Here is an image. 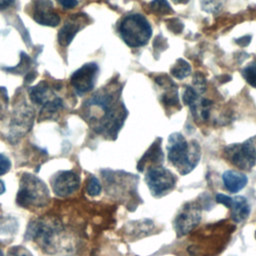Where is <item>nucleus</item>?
<instances>
[{"instance_id": "nucleus-34", "label": "nucleus", "mask_w": 256, "mask_h": 256, "mask_svg": "<svg viewBox=\"0 0 256 256\" xmlns=\"http://www.w3.org/2000/svg\"><path fill=\"white\" fill-rule=\"evenodd\" d=\"M15 0H0V10H4L10 7Z\"/></svg>"}, {"instance_id": "nucleus-7", "label": "nucleus", "mask_w": 256, "mask_h": 256, "mask_svg": "<svg viewBox=\"0 0 256 256\" xmlns=\"http://www.w3.org/2000/svg\"><path fill=\"white\" fill-rule=\"evenodd\" d=\"M145 181L151 194L159 198L168 194L175 188L177 179L169 169L158 165L147 169Z\"/></svg>"}, {"instance_id": "nucleus-32", "label": "nucleus", "mask_w": 256, "mask_h": 256, "mask_svg": "<svg viewBox=\"0 0 256 256\" xmlns=\"http://www.w3.org/2000/svg\"><path fill=\"white\" fill-rule=\"evenodd\" d=\"M60 5L65 8V9H71V8H74L77 4H78V1L77 0H57Z\"/></svg>"}, {"instance_id": "nucleus-18", "label": "nucleus", "mask_w": 256, "mask_h": 256, "mask_svg": "<svg viewBox=\"0 0 256 256\" xmlns=\"http://www.w3.org/2000/svg\"><path fill=\"white\" fill-rule=\"evenodd\" d=\"M29 96L33 103L41 106L47 101L51 100L53 97H55L52 88L45 81H42L37 85L31 87L29 89Z\"/></svg>"}, {"instance_id": "nucleus-3", "label": "nucleus", "mask_w": 256, "mask_h": 256, "mask_svg": "<svg viewBox=\"0 0 256 256\" xmlns=\"http://www.w3.org/2000/svg\"><path fill=\"white\" fill-rule=\"evenodd\" d=\"M63 231L64 227L57 218L47 216L31 221L24 237L38 243L47 253H53L62 241Z\"/></svg>"}, {"instance_id": "nucleus-37", "label": "nucleus", "mask_w": 256, "mask_h": 256, "mask_svg": "<svg viewBox=\"0 0 256 256\" xmlns=\"http://www.w3.org/2000/svg\"><path fill=\"white\" fill-rule=\"evenodd\" d=\"M0 256H4V255H3V251H2L1 248H0Z\"/></svg>"}, {"instance_id": "nucleus-24", "label": "nucleus", "mask_w": 256, "mask_h": 256, "mask_svg": "<svg viewBox=\"0 0 256 256\" xmlns=\"http://www.w3.org/2000/svg\"><path fill=\"white\" fill-rule=\"evenodd\" d=\"M31 64V59L29 58V56L27 54H25L24 52L21 53V60L19 62V64L15 67L12 68H7V70L12 71L13 73H24L26 71H28L29 67Z\"/></svg>"}, {"instance_id": "nucleus-9", "label": "nucleus", "mask_w": 256, "mask_h": 256, "mask_svg": "<svg viewBox=\"0 0 256 256\" xmlns=\"http://www.w3.org/2000/svg\"><path fill=\"white\" fill-rule=\"evenodd\" d=\"M99 74V67L96 63H86L77 69L70 78V82L78 95L90 92L95 84Z\"/></svg>"}, {"instance_id": "nucleus-6", "label": "nucleus", "mask_w": 256, "mask_h": 256, "mask_svg": "<svg viewBox=\"0 0 256 256\" xmlns=\"http://www.w3.org/2000/svg\"><path fill=\"white\" fill-rule=\"evenodd\" d=\"M228 162L241 170H250L256 165V135L242 143L227 145L223 150Z\"/></svg>"}, {"instance_id": "nucleus-29", "label": "nucleus", "mask_w": 256, "mask_h": 256, "mask_svg": "<svg viewBox=\"0 0 256 256\" xmlns=\"http://www.w3.org/2000/svg\"><path fill=\"white\" fill-rule=\"evenodd\" d=\"M167 27L170 31L174 32V33H180L182 30H183V23L177 19V18H172V19H169L167 20Z\"/></svg>"}, {"instance_id": "nucleus-33", "label": "nucleus", "mask_w": 256, "mask_h": 256, "mask_svg": "<svg viewBox=\"0 0 256 256\" xmlns=\"http://www.w3.org/2000/svg\"><path fill=\"white\" fill-rule=\"evenodd\" d=\"M250 41H251V36L250 35H248V36H243V37H241V38H238V39H236V43L238 44V45H240V46H247L249 43H250Z\"/></svg>"}, {"instance_id": "nucleus-21", "label": "nucleus", "mask_w": 256, "mask_h": 256, "mask_svg": "<svg viewBox=\"0 0 256 256\" xmlns=\"http://www.w3.org/2000/svg\"><path fill=\"white\" fill-rule=\"evenodd\" d=\"M150 10L157 15H167L173 13V10L167 0H153L150 3Z\"/></svg>"}, {"instance_id": "nucleus-23", "label": "nucleus", "mask_w": 256, "mask_h": 256, "mask_svg": "<svg viewBox=\"0 0 256 256\" xmlns=\"http://www.w3.org/2000/svg\"><path fill=\"white\" fill-rule=\"evenodd\" d=\"M102 190V186L100 181L98 180L97 177L91 175L87 181V185H86V191L87 193L94 197V196H98L101 193Z\"/></svg>"}, {"instance_id": "nucleus-4", "label": "nucleus", "mask_w": 256, "mask_h": 256, "mask_svg": "<svg viewBox=\"0 0 256 256\" xmlns=\"http://www.w3.org/2000/svg\"><path fill=\"white\" fill-rule=\"evenodd\" d=\"M49 200V189L44 181L31 173H24L21 176L16 195V202L20 207L41 208L46 206Z\"/></svg>"}, {"instance_id": "nucleus-19", "label": "nucleus", "mask_w": 256, "mask_h": 256, "mask_svg": "<svg viewBox=\"0 0 256 256\" xmlns=\"http://www.w3.org/2000/svg\"><path fill=\"white\" fill-rule=\"evenodd\" d=\"M63 108V102L62 100L55 96L51 100L47 101L45 104L42 105L40 114H39V120H48L56 117V114L59 113V111Z\"/></svg>"}, {"instance_id": "nucleus-30", "label": "nucleus", "mask_w": 256, "mask_h": 256, "mask_svg": "<svg viewBox=\"0 0 256 256\" xmlns=\"http://www.w3.org/2000/svg\"><path fill=\"white\" fill-rule=\"evenodd\" d=\"M11 168V160L8 156L0 153V176L7 173Z\"/></svg>"}, {"instance_id": "nucleus-13", "label": "nucleus", "mask_w": 256, "mask_h": 256, "mask_svg": "<svg viewBox=\"0 0 256 256\" xmlns=\"http://www.w3.org/2000/svg\"><path fill=\"white\" fill-rule=\"evenodd\" d=\"M33 19L41 25L55 27L60 23V17L54 10L50 0H35L33 6Z\"/></svg>"}, {"instance_id": "nucleus-16", "label": "nucleus", "mask_w": 256, "mask_h": 256, "mask_svg": "<svg viewBox=\"0 0 256 256\" xmlns=\"http://www.w3.org/2000/svg\"><path fill=\"white\" fill-rule=\"evenodd\" d=\"M155 80L159 86L164 88V93L162 94V103L166 107H178L179 95L174 82L167 75H160Z\"/></svg>"}, {"instance_id": "nucleus-14", "label": "nucleus", "mask_w": 256, "mask_h": 256, "mask_svg": "<svg viewBox=\"0 0 256 256\" xmlns=\"http://www.w3.org/2000/svg\"><path fill=\"white\" fill-rule=\"evenodd\" d=\"M85 23V17L81 14L71 15L58 32V42L61 46H68L78 31Z\"/></svg>"}, {"instance_id": "nucleus-1", "label": "nucleus", "mask_w": 256, "mask_h": 256, "mask_svg": "<svg viewBox=\"0 0 256 256\" xmlns=\"http://www.w3.org/2000/svg\"><path fill=\"white\" fill-rule=\"evenodd\" d=\"M121 86L116 82L95 92L84 104V113L92 129L107 138L115 139L128 112L121 100Z\"/></svg>"}, {"instance_id": "nucleus-28", "label": "nucleus", "mask_w": 256, "mask_h": 256, "mask_svg": "<svg viewBox=\"0 0 256 256\" xmlns=\"http://www.w3.org/2000/svg\"><path fill=\"white\" fill-rule=\"evenodd\" d=\"M6 256H33V255L26 247L18 245V246L11 247L8 250Z\"/></svg>"}, {"instance_id": "nucleus-25", "label": "nucleus", "mask_w": 256, "mask_h": 256, "mask_svg": "<svg viewBox=\"0 0 256 256\" xmlns=\"http://www.w3.org/2000/svg\"><path fill=\"white\" fill-rule=\"evenodd\" d=\"M9 97L5 87H0V119H2L8 109Z\"/></svg>"}, {"instance_id": "nucleus-11", "label": "nucleus", "mask_w": 256, "mask_h": 256, "mask_svg": "<svg viewBox=\"0 0 256 256\" xmlns=\"http://www.w3.org/2000/svg\"><path fill=\"white\" fill-rule=\"evenodd\" d=\"M51 186L57 196L66 197L79 189L80 177L71 170H62L52 177Z\"/></svg>"}, {"instance_id": "nucleus-5", "label": "nucleus", "mask_w": 256, "mask_h": 256, "mask_svg": "<svg viewBox=\"0 0 256 256\" xmlns=\"http://www.w3.org/2000/svg\"><path fill=\"white\" fill-rule=\"evenodd\" d=\"M118 30L123 41L133 48L146 45L152 35L150 23L140 14H131L124 17Z\"/></svg>"}, {"instance_id": "nucleus-38", "label": "nucleus", "mask_w": 256, "mask_h": 256, "mask_svg": "<svg viewBox=\"0 0 256 256\" xmlns=\"http://www.w3.org/2000/svg\"><path fill=\"white\" fill-rule=\"evenodd\" d=\"M255 238H256V232H255Z\"/></svg>"}, {"instance_id": "nucleus-20", "label": "nucleus", "mask_w": 256, "mask_h": 256, "mask_svg": "<svg viewBox=\"0 0 256 256\" xmlns=\"http://www.w3.org/2000/svg\"><path fill=\"white\" fill-rule=\"evenodd\" d=\"M190 72H191V66L184 59H177V61L174 63V65L171 68L172 76L180 80L186 78L190 74Z\"/></svg>"}, {"instance_id": "nucleus-36", "label": "nucleus", "mask_w": 256, "mask_h": 256, "mask_svg": "<svg viewBox=\"0 0 256 256\" xmlns=\"http://www.w3.org/2000/svg\"><path fill=\"white\" fill-rule=\"evenodd\" d=\"M177 3H187L189 0H174Z\"/></svg>"}, {"instance_id": "nucleus-15", "label": "nucleus", "mask_w": 256, "mask_h": 256, "mask_svg": "<svg viewBox=\"0 0 256 256\" xmlns=\"http://www.w3.org/2000/svg\"><path fill=\"white\" fill-rule=\"evenodd\" d=\"M164 161V153L161 148V139L158 138L145 152L142 158L139 160L137 168L139 171H144V168L162 165Z\"/></svg>"}, {"instance_id": "nucleus-10", "label": "nucleus", "mask_w": 256, "mask_h": 256, "mask_svg": "<svg viewBox=\"0 0 256 256\" xmlns=\"http://www.w3.org/2000/svg\"><path fill=\"white\" fill-rule=\"evenodd\" d=\"M34 113L33 109L28 105H22L18 107L11 118L9 140L17 141L23 135H25L33 125Z\"/></svg>"}, {"instance_id": "nucleus-31", "label": "nucleus", "mask_w": 256, "mask_h": 256, "mask_svg": "<svg viewBox=\"0 0 256 256\" xmlns=\"http://www.w3.org/2000/svg\"><path fill=\"white\" fill-rule=\"evenodd\" d=\"M167 41L166 39L160 34L158 35L156 38H155V41H154V49L156 50L157 54H159L160 52H162L163 50L166 49L167 47Z\"/></svg>"}, {"instance_id": "nucleus-27", "label": "nucleus", "mask_w": 256, "mask_h": 256, "mask_svg": "<svg viewBox=\"0 0 256 256\" xmlns=\"http://www.w3.org/2000/svg\"><path fill=\"white\" fill-rule=\"evenodd\" d=\"M202 9L209 13H215L220 9V0H201Z\"/></svg>"}, {"instance_id": "nucleus-2", "label": "nucleus", "mask_w": 256, "mask_h": 256, "mask_svg": "<svg viewBox=\"0 0 256 256\" xmlns=\"http://www.w3.org/2000/svg\"><path fill=\"white\" fill-rule=\"evenodd\" d=\"M166 148L168 160L181 175L190 173L199 163L201 157L199 143L196 140L188 142L181 133H172L168 137Z\"/></svg>"}, {"instance_id": "nucleus-17", "label": "nucleus", "mask_w": 256, "mask_h": 256, "mask_svg": "<svg viewBox=\"0 0 256 256\" xmlns=\"http://www.w3.org/2000/svg\"><path fill=\"white\" fill-rule=\"evenodd\" d=\"M222 181L228 192L237 193L246 186L248 178L242 172L236 170H226L222 174Z\"/></svg>"}, {"instance_id": "nucleus-35", "label": "nucleus", "mask_w": 256, "mask_h": 256, "mask_svg": "<svg viewBox=\"0 0 256 256\" xmlns=\"http://www.w3.org/2000/svg\"><path fill=\"white\" fill-rule=\"evenodd\" d=\"M5 190H6L5 184H4V182L0 179V195H1V194H3V193L5 192Z\"/></svg>"}, {"instance_id": "nucleus-22", "label": "nucleus", "mask_w": 256, "mask_h": 256, "mask_svg": "<svg viewBox=\"0 0 256 256\" xmlns=\"http://www.w3.org/2000/svg\"><path fill=\"white\" fill-rule=\"evenodd\" d=\"M242 76L250 86L256 88V62L246 66L242 70Z\"/></svg>"}, {"instance_id": "nucleus-12", "label": "nucleus", "mask_w": 256, "mask_h": 256, "mask_svg": "<svg viewBox=\"0 0 256 256\" xmlns=\"http://www.w3.org/2000/svg\"><path fill=\"white\" fill-rule=\"evenodd\" d=\"M217 203L225 205L230 211V217L235 223H240L246 220L250 214V205L247 199L243 196H227L218 193L215 196Z\"/></svg>"}, {"instance_id": "nucleus-26", "label": "nucleus", "mask_w": 256, "mask_h": 256, "mask_svg": "<svg viewBox=\"0 0 256 256\" xmlns=\"http://www.w3.org/2000/svg\"><path fill=\"white\" fill-rule=\"evenodd\" d=\"M193 84H194V89L198 92V93H203L206 89V80H205V77L203 76V74L197 72L195 73L194 75V78H193Z\"/></svg>"}, {"instance_id": "nucleus-8", "label": "nucleus", "mask_w": 256, "mask_h": 256, "mask_svg": "<svg viewBox=\"0 0 256 256\" xmlns=\"http://www.w3.org/2000/svg\"><path fill=\"white\" fill-rule=\"evenodd\" d=\"M201 220V208L194 202L184 205L174 219V229L177 237L190 233Z\"/></svg>"}]
</instances>
